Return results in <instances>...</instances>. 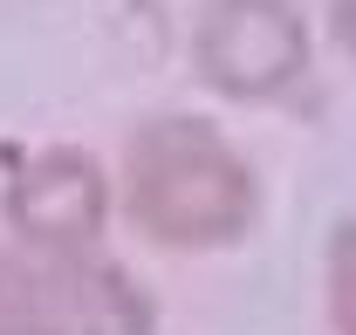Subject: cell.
Returning <instances> with one entry per match:
<instances>
[{
  "instance_id": "6da1fadb",
  "label": "cell",
  "mask_w": 356,
  "mask_h": 335,
  "mask_svg": "<svg viewBox=\"0 0 356 335\" xmlns=\"http://www.w3.org/2000/svg\"><path fill=\"white\" fill-rule=\"evenodd\" d=\"M124 206L137 233L158 247H226L254 219V171L240 165V151L206 117H158L131 137Z\"/></svg>"
},
{
  "instance_id": "7a4b0ae2",
  "label": "cell",
  "mask_w": 356,
  "mask_h": 335,
  "mask_svg": "<svg viewBox=\"0 0 356 335\" xmlns=\"http://www.w3.org/2000/svg\"><path fill=\"white\" fill-rule=\"evenodd\" d=\"M192 55L220 96L261 103L309 69V28L288 0H213L192 35Z\"/></svg>"
},
{
  "instance_id": "3957f363",
  "label": "cell",
  "mask_w": 356,
  "mask_h": 335,
  "mask_svg": "<svg viewBox=\"0 0 356 335\" xmlns=\"http://www.w3.org/2000/svg\"><path fill=\"white\" fill-rule=\"evenodd\" d=\"M103 212H110V185L96 158L55 144V151H35L28 165L14 171L7 185V219L28 247L55 253V260H76V253L103 233Z\"/></svg>"
},
{
  "instance_id": "277c9868",
  "label": "cell",
  "mask_w": 356,
  "mask_h": 335,
  "mask_svg": "<svg viewBox=\"0 0 356 335\" xmlns=\"http://www.w3.org/2000/svg\"><path fill=\"white\" fill-rule=\"evenodd\" d=\"M0 335H83L69 260L55 267H0Z\"/></svg>"
},
{
  "instance_id": "5b68a950",
  "label": "cell",
  "mask_w": 356,
  "mask_h": 335,
  "mask_svg": "<svg viewBox=\"0 0 356 335\" xmlns=\"http://www.w3.org/2000/svg\"><path fill=\"white\" fill-rule=\"evenodd\" d=\"M329 315H336V335H356V219L329 247Z\"/></svg>"
},
{
  "instance_id": "8992f818",
  "label": "cell",
  "mask_w": 356,
  "mask_h": 335,
  "mask_svg": "<svg viewBox=\"0 0 356 335\" xmlns=\"http://www.w3.org/2000/svg\"><path fill=\"white\" fill-rule=\"evenodd\" d=\"M336 42L350 48V62H356V0H336Z\"/></svg>"
}]
</instances>
